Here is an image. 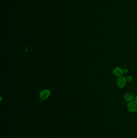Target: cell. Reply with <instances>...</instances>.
<instances>
[{"mask_svg":"<svg viewBox=\"0 0 137 138\" xmlns=\"http://www.w3.org/2000/svg\"><path fill=\"white\" fill-rule=\"evenodd\" d=\"M113 74L114 76H115L117 77H121L124 73L123 69L120 67H116L114 68L113 71Z\"/></svg>","mask_w":137,"mask_h":138,"instance_id":"cell-3","label":"cell"},{"mask_svg":"<svg viewBox=\"0 0 137 138\" xmlns=\"http://www.w3.org/2000/svg\"><path fill=\"white\" fill-rule=\"evenodd\" d=\"M126 79L127 82H131L133 80V77L131 76H127Z\"/></svg>","mask_w":137,"mask_h":138,"instance_id":"cell-6","label":"cell"},{"mask_svg":"<svg viewBox=\"0 0 137 138\" xmlns=\"http://www.w3.org/2000/svg\"><path fill=\"white\" fill-rule=\"evenodd\" d=\"M127 80L126 78L125 77L123 76L119 77L117 80L116 83L118 87L120 88H123L126 86L127 84Z\"/></svg>","mask_w":137,"mask_h":138,"instance_id":"cell-1","label":"cell"},{"mask_svg":"<svg viewBox=\"0 0 137 138\" xmlns=\"http://www.w3.org/2000/svg\"><path fill=\"white\" fill-rule=\"evenodd\" d=\"M125 99L128 102H130L133 101V96L132 94L130 92H127L124 95Z\"/></svg>","mask_w":137,"mask_h":138,"instance_id":"cell-5","label":"cell"},{"mask_svg":"<svg viewBox=\"0 0 137 138\" xmlns=\"http://www.w3.org/2000/svg\"><path fill=\"white\" fill-rule=\"evenodd\" d=\"M135 101L137 103V95L135 97Z\"/></svg>","mask_w":137,"mask_h":138,"instance_id":"cell-8","label":"cell"},{"mask_svg":"<svg viewBox=\"0 0 137 138\" xmlns=\"http://www.w3.org/2000/svg\"><path fill=\"white\" fill-rule=\"evenodd\" d=\"M123 72L125 73H127L129 72V70L127 68H124L123 69Z\"/></svg>","mask_w":137,"mask_h":138,"instance_id":"cell-7","label":"cell"},{"mask_svg":"<svg viewBox=\"0 0 137 138\" xmlns=\"http://www.w3.org/2000/svg\"><path fill=\"white\" fill-rule=\"evenodd\" d=\"M50 95V92L48 90H44L42 91L40 93V97L43 100L48 98Z\"/></svg>","mask_w":137,"mask_h":138,"instance_id":"cell-4","label":"cell"},{"mask_svg":"<svg viewBox=\"0 0 137 138\" xmlns=\"http://www.w3.org/2000/svg\"><path fill=\"white\" fill-rule=\"evenodd\" d=\"M128 110L131 113H135L137 111V103L132 101L129 102L127 106Z\"/></svg>","mask_w":137,"mask_h":138,"instance_id":"cell-2","label":"cell"}]
</instances>
